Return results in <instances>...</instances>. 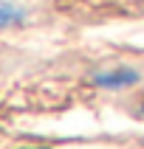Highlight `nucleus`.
Returning a JSON list of instances; mask_svg holds the SVG:
<instances>
[{
    "instance_id": "obj_2",
    "label": "nucleus",
    "mask_w": 144,
    "mask_h": 149,
    "mask_svg": "<svg viewBox=\"0 0 144 149\" xmlns=\"http://www.w3.org/2000/svg\"><path fill=\"white\" fill-rule=\"evenodd\" d=\"M25 17H28V11L23 6L0 0V28H17V25L25 23Z\"/></svg>"
},
{
    "instance_id": "obj_1",
    "label": "nucleus",
    "mask_w": 144,
    "mask_h": 149,
    "mask_svg": "<svg viewBox=\"0 0 144 149\" xmlns=\"http://www.w3.org/2000/svg\"><path fill=\"white\" fill-rule=\"evenodd\" d=\"M91 82L99 90H124V87H133L141 82V73L136 68H107V70L93 73Z\"/></svg>"
},
{
    "instance_id": "obj_3",
    "label": "nucleus",
    "mask_w": 144,
    "mask_h": 149,
    "mask_svg": "<svg viewBox=\"0 0 144 149\" xmlns=\"http://www.w3.org/2000/svg\"><path fill=\"white\" fill-rule=\"evenodd\" d=\"M141 116H144V107H141Z\"/></svg>"
}]
</instances>
